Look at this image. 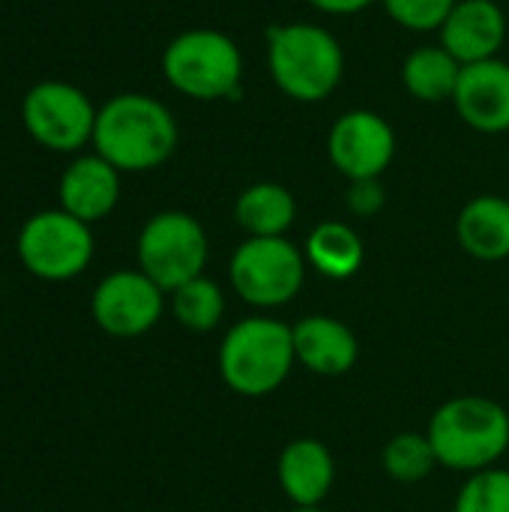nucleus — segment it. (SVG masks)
<instances>
[{"instance_id": "obj_26", "label": "nucleus", "mask_w": 509, "mask_h": 512, "mask_svg": "<svg viewBox=\"0 0 509 512\" xmlns=\"http://www.w3.org/2000/svg\"><path fill=\"white\" fill-rule=\"evenodd\" d=\"M306 3L315 6L324 15H357V12H363L372 3H381V0H306Z\"/></svg>"}, {"instance_id": "obj_10", "label": "nucleus", "mask_w": 509, "mask_h": 512, "mask_svg": "<svg viewBox=\"0 0 509 512\" xmlns=\"http://www.w3.org/2000/svg\"><path fill=\"white\" fill-rule=\"evenodd\" d=\"M165 312V291L141 270L108 273L90 297L96 327L114 339H135L150 333Z\"/></svg>"}, {"instance_id": "obj_7", "label": "nucleus", "mask_w": 509, "mask_h": 512, "mask_svg": "<svg viewBox=\"0 0 509 512\" xmlns=\"http://www.w3.org/2000/svg\"><path fill=\"white\" fill-rule=\"evenodd\" d=\"M306 255L288 237H246L231 261L234 294L255 309L288 306L306 282Z\"/></svg>"}, {"instance_id": "obj_13", "label": "nucleus", "mask_w": 509, "mask_h": 512, "mask_svg": "<svg viewBox=\"0 0 509 512\" xmlns=\"http://www.w3.org/2000/svg\"><path fill=\"white\" fill-rule=\"evenodd\" d=\"M507 12L498 0H459L447 15L441 45L462 63H480L501 54L507 42Z\"/></svg>"}, {"instance_id": "obj_16", "label": "nucleus", "mask_w": 509, "mask_h": 512, "mask_svg": "<svg viewBox=\"0 0 509 512\" xmlns=\"http://www.w3.org/2000/svg\"><path fill=\"white\" fill-rule=\"evenodd\" d=\"M282 495L294 507H321L336 483V459L318 438H297L285 444L276 462Z\"/></svg>"}, {"instance_id": "obj_21", "label": "nucleus", "mask_w": 509, "mask_h": 512, "mask_svg": "<svg viewBox=\"0 0 509 512\" xmlns=\"http://www.w3.org/2000/svg\"><path fill=\"white\" fill-rule=\"evenodd\" d=\"M171 312L180 327L192 333H210L225 315V291L210 276H198L171 291Z\"/></svg>"}, {"instance_id": "obj_9", "label": "nucleus", "mask_w": 509, "mask_h": 512, "mask_svg": "<svg viewBox=\"0 0 509 512\" xmlns=\"http://www.w3.org/2000/svg\"><path fill=\"white\" fill-rule=\"evenodd\" d=\"M99 108L93 99L69 81H36L21 99V123L33 144L51 153H81L93 144Z\"/></svg>"}, {"instance_id": "obj_8", "label": "nucleus", "mask_w": 509, "mask_h": 512, "mask_svg": "<svg viewBox=\"0 0 509 512\" xmlns=\"http://www.w3.org/2000/svg\"><path fill=\"white\" fill-rule=\"evenodd\" d=\"M93 231L63 207L39 210L18 228L15 252L24 270L42 282L78 279L93 261Z\"/></svg>"}, {"instance_id": "obj_17", "label": "nucleus", "mask_w": 509, "mask_h": 512, "mask_svg": "<svg viewBox=\"0 0 509 512\" xmlns=\"http://www.w3.org/2000/svg\"><path fill=\"white\" fill-rule=\"evenodd\" d=\"M459 246L486 264L509 258V201L504 195L471 198L456 219Z\"/></svg>"}, {"instance_id": "obj_23", "label": "nucleus", "mask_w": 509, "mask_h": 512, "mask_svg": "<svg viewBox=\"0 0 509 512\" xmlns=\"http://www.w3.org/2000/svg\"><path fill=\"white\" fill-rule=\"evenodd\" d=\"M456 512H509V471L486 468L468 474L456 495Z\"/></svg>"}, {"instance_id": "obj_14", "label": "nucleus", "mask_w": 509, "mask_h": 512, "mask_svg": "<svg viewBox=\"0 0 509 512\" xmlns=\"http://www.w3.org/2000/svg\"><path fill=\"white\" fill-rule=\"evenodd\" d=\"M57 198L66 213L93 225L120 201V171L99 153H78L60 174Z\"/></svg>"}, {"instance_id": "obj_15", "label": "nucleus", "mask_w": 509, "mask_h": 512, "mask_svg": "<svg viewBox=\"0 0 509 512\" xmlns=\"http://www.w3.org/2000/svg\"><path fill=\"white\" fill-rule=\"evenodd\" d=\"M294 354L303 369L321 378H342L360 360L354 330L333 315H306L294 327Z\"/></svg>"}, {"instance_id": "obj_22", "label": "nucleus", "mask_w": 509, "mask_h": 512, "mask_svg": "<svg viewBox=\"0 0 509 512\" xmlns=\"http://www.w3.org/2000/svg\"><path fill=\"white\" fill-rule=\"evenodd\" d=\"M381 465L387 477H393L396 483L414 486L438 468V459L426 432H399L387 441L381 453Z\"/></svg>"}, {"instance_id": "obj_12", "label": "nucleus", "mask_w": 509, "mask_h": 512, "mask_svg": "<svg viewBox=\"0 0 509 512\" xmlns=\"http://www.w3.org/2000/svg\"><path fill=\"white\" fill-rule=\"evenodd\" d=\"M456 114L474 132L501 135L509 132V63L501 57L462 66L456 93Z\"/></svg>"}, {"instance_id": "obj_2", "label": "nucleus", "mask_w": 509, "mask_h": 512, "mask_svg": "<svg viewBox=\"0 0 509 512\" xmlns=\"http://www.w3.org/2000/svg\"><path fill=\"white\" fill-rule=\"evenodd\" d=\"M267 69L288 99L315 105L339 90L345 78V51L333 30L321 24H273L267 30Z\"/></svg>"}, {"instance_id": "obj_24", "label": "nucleus", "mask_w": 509, "mask_h": 512, "mask_svg": "<svg viewBox=\"0 0 509 512\" xmlns=\"http://www.w3.org/2000/svg\"><path fill=\"white\" fill-rule=\"evenodd\" d=\"M387 15L411 33H435L459 0H381Z\"/></svg>"}, {"instance_id": "obj_1", "label": "nucleus", "mask_w": 509, "mask_h": 512, "mask_svg": "<svg viewBox=\"0 0 509 512\" xmlns=\"http://www.w3.org/2000/svg\"><path fill=\"white\" fill-rule=\"evenodd\" d=\"M180 141V126L171 108L138 90H126L99 105L93 129V153L108 159L120 174L162 168Z\"/></svg>"}, {"instance_id": "obj_4", "label": "nucleus", "mask_w": 509, "mask_h": 512, "mask_svg": "<svg viewBox=\"0 0 509 512\" xmlns=\"http://www.w3.org/2000/svg\"><path fill=\"white\" fill-rule=\"evenodd\" d=\"M297 366L294 333L285 321L252 315L237 321L219 345V378L243 399L276 393Z\"/></svg>"}, {"instance_id": "obj_19", "label": "nucleus", "mask_w": 509, "mask_h": 512, "mask_svg": "<svg viewBox=\"0 0 509 512\" xmlns=\"http://www.w3.org/2000/svg\"><path fill=\"white\" fill-rule=\"evenodd\" d=\"M303 255H306V264L315 267V273H321L324 279L345 282L360 273L366 261V246L357 228L327 219L309 231Z\"/></svg>"}, {"instance_id": "obj_18", "label": "nucleus", "mask_w": 509, "mask_h": 512, "mask_svg": "<svg viewBox=\"0 0 509 512\" xmlns=\"http://www.w3.org/2000/svg\"><path fill=\"white\" fill-rule=\"evenodd\" d=\"M234 222L249 237H285L297 222V198L282 183H252L234 201Z\"/></svg>"}, {"instance_id": "obj_3", "label": "nucleus", "mask_w": 509, "mask_h": 512, "mask_svg": "<svg viewBox=\"0 0 509 512\" xmlns=\"http://www.w3.org/2000/svg\"><path fill=\"white\" fill-rule=\"evenodd\" d=\"M426 435L441 468L477 474L507 456L509 414L495 399L456 396L432 414Z\"/></svg>"}, {"instance_id": "obj_25", "label": "nucleus", "mask_w": 509, "mask_h": 512, "mask_svg": "<svg viewBox=\"0 0 509 512\" xmlns=\"http://www.w3.org/2000/svg\"><path fill=\"white\" fill-rule=\"evenodd\" d=\"M345 204L354 216L360 219H372L384 210L387 204V192L381 186V177L378 180H351L348 183V195H345Z\"/></svg>"}, {"instance_id": "obj_6", "label": "nucleus", "mask_w": 509, "mask_h": 512, "mask_svg": "<svg viewBox=\"0 0 509 512\" xmlns=\"http://www.w3.org/2000/svg\"><path fill=\"white\" fill-rule=\"evenodd\" d=\"M138 270L165 294L204 276L210 240L204 225L186 210H162L150 216L135 243Z\"/></svg>"}, {"instance_id": "obj_20", "label": "nucleus", "mask_w": 509, "mask_h": 512, "mask_svg": "<svg viewBox=\"0 0 509 512\" xmlns=\"http://www.w3.org/2000/svg\"><path fill=\"white\" fill-rule=\"evenodd\" d=\"M402 87L408 96L420 102H453L462 63L438 42V45H420L405 54L402 60Z\"/></svg>"}, {"instance_id": "obj_11", "label": "nucleus", "mask_w": 509, "mask_h": 512, "mask_svg": "<svg viewBox=\"0 0 509 512\" xmlns=\"http://www.w3.org/2000/svg\"><path fill=\"white\" fill-rule=\"evenodd\" d=\"M396 156V132L372 108H351L327 132L330 165L351 180H378Z\"/></svg>"}, {"instance_id": "obj_5", "label": "nucleus", "mask_w": 509, "mask_h": 512, "mask_svg": "<svg viewBox=\"0 0 509 512\" xmlns=\"http://www.w3.org/2000/svg\"><path fill=\"white\" fill-rule=\"evenodd\" d=\"M159 69L168 87L186 99H234L243 84V51L222 30L192 27L165 45Z\"/></svg>"}, {"instance_id": "obj_27", "label": "nucleus", "mask_w": 509, "mask_h": 512, "mask_svg": "<svg viewBox=\"0 0 509 512\" xmlns=\"http://www.w3.org/2000/svg\"><path fill=\"white\" fill-rule=\"evenodd\" d=\"M291 512H324L321 507H294Z\"/></svg>"}]
</instances>
